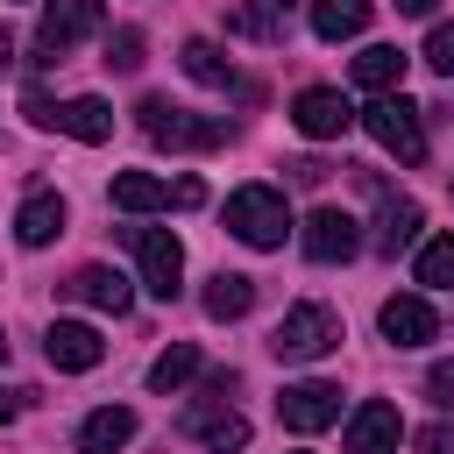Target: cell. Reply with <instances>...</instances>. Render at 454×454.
Returning <instances> with one entry per match:
<instances>
[{"mask_svg":"<svg viewBox=\"0 0 454 454\" xmlns=\"http://www.w3.org/2000/svg\"><path fill=\"white\" fill-rule=\"evenodd\" d=\"M128 241H135L142 284H149L156 298H177V291H184V284H177V277H184V248H177V234H163V227H135Z\"/></svg>","mask_w":454,"mask_h":454,"instance_id":"6","label":"cell"},{"mask_svg":"<svg viewBox=\"0 0 454 454\" xmlns=\"http://www.w3.org/2000/svg\"><path fill=\"white\" fill-rule=\"evenodd\" d=\"M369 28V0H312V35L319 43H348Z\"/></svg>","mask_w":454,"mask_h":454,"instance_id":"19","label":"cell"},{"mask_svg":"<svg viewBox=\"0 0 454 454\" xmlns=\"http://www.w3.org/2000/svg\"><path fill=\"white\" fill-rule=\"evenodd\" d=\"M419 284H426V291H447V284H454V234H440V241L419 248Z\"/></svg>","mask_w":454,"mask_h":454,"instance_id":"24","label":"cell"},{"mask_svg":"<svg viewBox=\"0 0 454 454\" xmlns=\"http://www.w3.org/2000/svg\"><path fill=\"white\" fill-rule=\"evenodd\" d=\"M355 85H369L376 99H383L390 85H404V50H397V43H369V50L355 57Z\"/></svg>","mask_w":454,"mask_h":454,"instance_id":"20","label":"cell"},{"mask_svg":"<svg viewBox=\"0 0 454 454\" xmlns=\"http://www.w3.org/2000/svg\"><path fill=\"white\" fill-rule=\"evenodd\" d=\"M277 419H284L291 433H319V426L340 419V390H333V383H291V390L277 397Z\"/></svg>","mask_w":454,"mask_h":454,"instance_id":"9","label":"cell"},{"mask_svg":"<svg viewBox=\"0 0 454 454\" xmlns=\"http://www.w3.org/2000/svg\"><path fill=\"white\" fill-rule=\"evenodd\" d=\"M291 177H298V184H319V177H326V163H319V156H298V163H291Z\"/></svg>","mask_w":454,"mask_h":454,"instance_id":"29","label":"cell"},{"mask_svg":"<svg viewBox=\"0 0 454 454\" xmlns=\"http://www.w3.org/2000/svg\"><path fill=\"white\" fill-rule=\"evenodd\" d=\"M362 248V234H355V213H340V206H319L312 220H305V255L312 262H348Z\"/></svg>","mask_w":454,"mask_h":454,"instance_id":"10","label":"cell"},{"mask_svg":"<svg viewBox=\"0 0 454 454\" xmlns=\"http://www.w3.org/2000/svg\"><path fill=\"white\" fill-rule=\"evenodd\" d=\"M184 433H192L206 454H241V447H248V419L227 411V404H192V411H184Z\"/></svg>","mask_w":454,"mask_h":454,"instance_id":"11","label":"cell"},{"mask_svg":"<svg viewBox=\"0 0 454 454\" xmlns=\"http://www.w3.org/2000/svg\"><path fill=\"white\" fill-rule=\"evenodd\" d=\"M376 326H383V340H397V348H426V340L440 333V319H433L426 298H383Z\"/></svg>","mask_w":454,"mask_h":454,"instance_id":"13","label":"cell"},{"mask_svg":"<svg viewBox=\"0 0 454 454\" xmlns=\"http://www.w3.org/2000/svg\"><path fill=\"white\" fill-rule=\"evenodd\" d=\"M14 234H21L28 248L57 241V234H64V199H57V192H28V199H21V220H14Z\"/></svg>","mask_w":454,"mask_h":454,"instance_id":"18","label":"cell"},{"mask_svg":"<svg viewBox=\"0 0 454 454\" xmlns=\"http://www.w3.org/2000/svg\"><path fill=\"white\" fill-rule=\"evenodd\" d=\"M71 298H85V305H99V312H128V305H135V298H128V277L106 270V262H85V270L71 277Z\"/></svg>","mask_w":454,"mask_h":454,"instance_id":"15","label":"cell"},{"mask_svg":"<svg viewBox=\"0 0 454 454\" xmlns=\"http://www.w3.org/2000/svg\"><path fill=\"white\" fill-rule=\"evenodd\" d=\"M227 227H234L248 248H284V234H291L284 192H270V184H241V192L227 199Z\"/></svg>","mask_w":454,"mask_h":454,"instance_id":"2","label":"cell"},{"mask_svg":"<svg viewBox=\"0 0 454 454\" xmlns=\"http://www.w3.org/2000/svg\"><path fill=\"white\" fill-rule=\"evenodd\" d=\"M21 397H28V390H0V426H7L14 411H21Z\"/></svg>","mask_w":454,"mask_h":454,"instance_id":"30","label":"cell"},{"mask_svg":"<svg viewBox=\"0 0 454 454\" xmlns=\"http://www.w3.org/2000/svg\"><path fill=\"white\" fill-rule=\"evenodd\" d=\"M291 121H298V135L333 142V135H348V128H355V106H348L333 85H305V92L291 99Z\"/></svg>","mask_w":454,"mask_h":454,"instance_id":"7","label":"cell"},{"mask_svg":"<svg viewBox=\"0 0 454 454\" xmlns=\"http://www.w3.org/2000/svg\"><path fill=\"white\" fill-rule=\"evenodd\" d=\"M142 114V135L156 142V149H213V142H227V121H199V114H184V106H170V99H142L135 106Z\"/></svg>","mask_w":454,"mask_h":454,"instance_id":"3","label":"cell"},{"mask_svg":"<svg viewBox=\"0 0 454 454\" xmlns=\"http://www.w3.org/2000/svg\"><path fill=\"white\" fill-rule=\"evenodd\" d=\"M57 128H64V135H78V142H106V135H114V106H106V99H92V92H78V99H64V106H57Z\"/></svg>","mask_w":454,"mask_h":454,"instance_id":"17","label":"cell"},{"mask_svg":"<svg viewBox=\"0 0 454 454\" xmlns=\"http://www.w3.org/2000/svg\"><path fill=\"white\" fill-rule=\"evenodd\" d=\"M397 440H404V419H397V404H383V397H369V404L348 419V433H340L348 454H397Z\"/></svg>","mask_w":454,"mask_h":454,"instance_id":"8","label":"cell"},{"mask_svg":"<svg viewBox=\"0 0 454 454\" xmlns=\"http://www.w3.org/2000/svg\"><path fill=\"white\" fill-rule=\"evenodd\" d=\"M114 206H121V213H156V206H177V199H170L163 177H149V170H121V177H114Z\"/></svg>","mask_w":454,"mask_h":454,"instance_id":"21","label":"cell"},{"mask_svg":"<svg viewBox=\"0 0 454 454\" xmlns=\"http://www.w3.org/2000/svg\"><path fill=\"white\" fill-rule=\"evenodd\" d=\"M7 64H14V43H7V28H0V71H7Z\"/></svg>","mask_w":454,"mask_h":454,"instance_id":"32","label":"cell"},{"mask_svg":"<svg viewBox=\"0 0 454 454\" xmlns=\"http://www.w3.org/2000/svg\"><path fill=\"white\" fill-rule=\"evenodd\" d=\"M199 376V348L192 340H177V348H163L156 362H149V390H184Z\"/></svg>","mask_w":454,"mask_h":454,"instance_id":"23","label":"cell"},{"mask_svg":"<svg viewBox=\"0 0 454 454\" xmlns=\"http://www.w3.org/2000/svg\"><path fill=\"white\" fill-rule=\"evenodd\" d=\"M411 234H419V199H383V213H376V248L397 255Z\"/></svg>","mask_w":454,"mask_h":454,"instance_id":"22","label":"cell"},{"mask_svg":"<svg viewBox=\"0 0 454 454\" xmlns=\"http://www.w3.org/2000/svg\"><path fill=\"white\" fill-rule=\"evenodd\" d=\"M426 64H433L440 78H454V21H440V28L426 35Z\"/></svg>","mask_w":454,"mask_h":454,"instance_id":"27","label":"cell"},{"mask_svg":"<svg viewBox=\"0 0 454 454\" xmlns=\"http://www.w3.org/2000/svg\"><path fill=\"white\" fill-rule=\"evenodd\" d=\"M43 355H50V369H99V355H106V340L92 333V326H78V319H57L50 333H43Z\"/></svg>","mask_w":454,"mask_h":454,"instance_id":"12","label":"cell"},{"mask_svg":"<svg viewBox=\"0 0 454 454\" xmlns=\"http://www.w3.org/2000/svg\"><path fill=\"white\" fill-rule=\"evenodd\" d=\"M199 305H206V319H241V312L255 305V277H241V270H213Z\"/></svg>","mask_w":454,"mask_h":454,"instance_id":"16","label":"cell"},{"mask_svg":"<svg viewBox=\"0 0 454 454\" xmlns=\"http://www.w3.org/2000/svg\"><path fill=\"white\" fill-rule=\"evenodd\" d=\"M135 440V411L128 404H99L85 426H78V454H114V447H128Z\"/></svg>","mask_w":454,"mask_h":454,"instance_id":"14","label":"cell"},{"mask_svg":"<svg viewBox=\"0 0 454 454\" xmlns=\"http://www.w3.org/2000/svg\"><path fill=\"white\" fill-rule=\"evenodd\" d=\"M426 390H433L440 411H454V362H433V369H426Z\"/></svg>","mask_w":454,"mask_h":454,"instance_id":"28","label":"cell"},{"mask_svg":"<svg viewBox=\"0 0 454 454\" xmlns=\"http://www.w3.org/2000/svg\"><path fill=\"white\" fill-rule=\"evenodd\" d=\"M0 362H7V333H0Z\"/></svg>","mask_w":454,"mask_h":454,"instance_id":"33","label":"cell"},{"mask_svg":"<svg viewBox=\"0 0 454 454\" xmlns=\"http://www.w3.org/2000/svg\"><path fill=\"white\" fill-rule=\"evenodd\" d=\"M362 128H369L397 163H419V156H426V121H419V106H411L404 92H383V99L362 114Z\"/></svg>","mask_w":454,"mask_h":454,"instance_id":"4","label":"cell"},{"mask_svg":"<svg viewBox=\"0 0 454 454\" xmlns=\"http://www.w3.org/2000/svg\"><path fill=\"white\" fill-rule=\"evenodd\" d=\"M135 64H142V28L106 35V71H135Z\"/></svg>","mask_w":454,"mask_h":454,"instance_id":"26","label":"cell"},{"mask_svg":"<svg viewBox=\"0 0 454 454\" xmlns=\"http://www.w3.org/2000/svg\"><path fill=\"white\" fill-rule=\"evenodd\" d=\"M340 348V319L326 312V305H291L284 319H277V333H270V355L277 362H319V355H333Z\"/></svg>","mask_w":454,"mask_h":454,"instance_id":"1","label":"cell"},{"mask_svg":"<svg viewBox=\"0 0 454 454\" xmlns=\"http://www.w3.org/2000/svg\"><path fill=\"white\" fill-rule=\"evenodd\" d=\"M99 21H106V7H99V0H50V7H43V21H35V50H43V64H50V57H64L71 43H85Z\"/></svg>","mask_w":454,"mask_h":454,"instance_id":"5","label":"cell"},{"mask_svg":"<svg viewBox=\"0 0 454 454\" xmlns=\"http://www.w3.org/2000/svg\"><path fill=\"white\" fill-rule=\"evenodd\" d=\"M440 0H397V14H433Z\"/></svg>","mask_w":454,"mask_h":454,"instance_id":"31","label":"cell"},{"mask_svg":"<svg viewBox=\"0 0 454 454\" xmlns=\"http://www.w3.org/2000/svg\"><path fill=\"white\" fill-rule=\"evenodd\" d=\"M184 71H192L199 85H234V64H227L213 43H184Z\"/></svg>","mask_w":454,"mask_h":454,"instance_id":"25","label":"cell"}]
</instances>
